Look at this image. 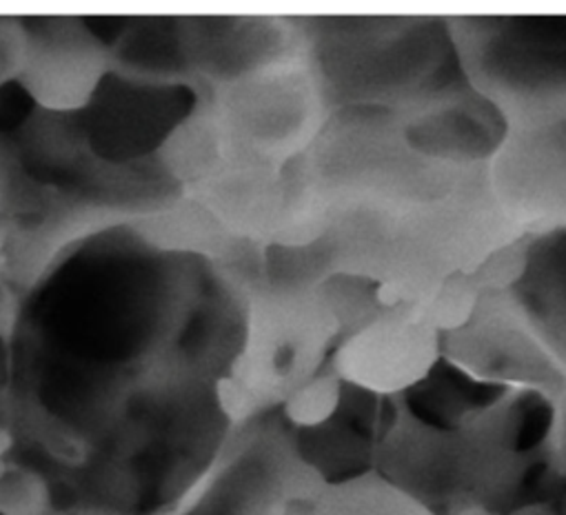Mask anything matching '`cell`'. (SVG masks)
<instances>
[{
  "label": "cell",
  "instance_id": "cell-1",
  "mask_svg": "<svg viewBox=\"0 0 566 515\" xmlns=\"http://www.w3.org/2000/svg\"><path fill=\"white\" fill-rule=\"evenodd\" d=\"M50 488L39 473L0 466V515H52Z\"/></svg>",
  "mask_w": 566,
  "mask_h": 515
},
{
  "label": "cell",
  "instance_id": "cell-2",
  "mask_svg": "<svg viewBox=\"0 0 566 515\" xmlns=\"http://www.w3.org/2000/svg\"><path fill=\"white\" fill-rule=\"evenodd\" d=\"M10 312V301L6 296H0V334H10L14 325V314Z\"/></svg>",
  "mask_w": 566,
  "mask_h": 515
},
{
  "label": "cell",
  "instance_id": "cell-3",
  "mask_svg": "<svg viewBox=\"0 0 566 515\" xmlns=\"http://www.w3.org/2000/svg\"><path fill=\"white\" fill-rule=\"evenodd\" d=\"M56 515V513H52ZM76 515H112V513H98V511H87V513H76Z\"/></svg>",
  "mask_w": 566,
  "mask_h": 515
},
{
  "label": "cell",
  "instance_id": "cell-4",
  "mask_svg": "<svg viewBox=\"0 0 566 515\" xmlns=\"http://www.w3.org/2000/svg\"><path fill=\"white\" fill-rule=\"evenodd\" d=\"M0 466H3V464H0Z\"/></svg>",
  "mask_w": 566,
  "mask_h": 515
}]
</instances>
